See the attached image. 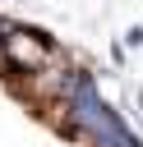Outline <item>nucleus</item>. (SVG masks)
<instances>
[{"label": "nucleus", "mask_w": 143, "mask_h": 147, "mask_svg": "<svg viewBox=\"0 0 143 147\" xmlns=\"http://www.w3.org/2000/svg\"><path fill=\"white\" fill-rule=\"evenodd\" d=\"M125 41H129V46H143V28H129V32H125Z\"/></svg>", "instance_id": "obj_1"}]
</instances>
